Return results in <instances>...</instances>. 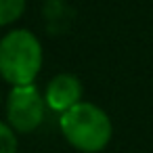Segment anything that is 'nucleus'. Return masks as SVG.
Here are the masks:
<instances>
[{
    "label": "nucleus",
    "mask_w": 153,
    "mask_h": 153,
    "mask_svg": "<svg viewBox=\"0 0 153 153\" xmlns=\"http://www.w3.org/2000/svg\"><path fill=\"white\" fill-rule=\"evenodd\" d=\"M42 67V46L27 30H15L0 40V76L13 86L32 84Z\"/></svg>",
    "instance_id": "obj_1"
},
{
    "label": "nucleus",
    "mask_w": 153,
    "mask_h": 153,
    "mask_svg": "<svg viewBox=\"0 0 153 153\" xmlns=\"http://www.w3.org/2000/svg\"><path fill=\"white\" fill-rule=\"evenodd\" d=\"M65 138L84 153L101 151L111 138V122L103 109L92 103H78L61 115Z\"/></svg>",
    "instance_id": "obj_2"
},
{
    "label": "nucleus",
    "mask_w": 153,
    "mask_h": 153,
    "mask_svg": "<svg viewBox=\"0 0 153 153\" xmlns=\"http://www.w3.org/2000/svg\"><path fill=\"white\" fill-rule=\"evenodd\" d=\"M46 113V97L38 92L34 84L15 86L9 94L7 103V117L13 130L17 132H32L44 122Z\"/></svg>",
    "instance_id": "obj_3"
},
{
    "label": "nucleus",
    "mask_w": 153,
    "mask_h": 153,
    "mask_svg": "<svg viewBox=\"0 0 153 153\" xmlns=\"http://www.w3.org/2000/svg\"><path fill=\"white\" fill-rule=\"evenodd\" d=\"M82 99V84L71 74H59L48 82L46 88V105L55 111H67L78 105Z\"/></svg>",
    "instance_id": "obj_4"
},
{
    "label": "nucleus",
    "mask_w": 153,
    "mask_h": 153,
    "mask_svg": "<svg viewBox=\"0 0 153 153\" xmlns=\"http://www.w3.org/2000/svg\"><path fill=\"white\" fill-rule=\"evenodd\" d=\"M23 9H25V0H0V27L17 21Z\"/></svg>",
    "instance_id": "obj_5"
},
{
    "label": "nucleus",
    "mask_w": 153,
    "mask_h": 153,
    "mask_svg": "<svg viewBox=\"0 0 153 153\" xmlns=\"http://www.w3.org/2000/svg\"><path fill=\"white\" fill-rule=\"evenodd\" d=\"M0 153H17L15 130L2 122H0Z\"/></svg>",
    "instance_id": "obj_6"
}]
</instances>
